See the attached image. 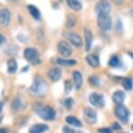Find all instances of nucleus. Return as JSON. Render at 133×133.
I'll return each instance as SVG.
<instances>
[{"label": "nucleus", "mask_w": 133, "mask_h": 133, "mask_svg": "<svg viewBox=\"0 0 133 133\" xmlns=\"http://www.w3.org/2000/svg\"><path fill=\"white\" fill-rule=\"evenodd\" d=\"M29 93L33 96H42L47 91V85L44 79L41 77L36 76L34 79V81L32 85L29 88Z\"/></svg>", "instance_id": "obj_1"}, {"label": "nucleus", "mask_w": 133, "mask_h": 133, "mask_svg": "<svg viewBox=\"0 0 133 133\" xmlns=\"http://www.w3.org/2000/svg\"><path fill=\"white\" fill-rule=\"evenodd\" d=\"M36 113L39 117L45 121H51L56 117V112L50 106H40L36 110Z\"/></svg>", "instance_id": "obj_2"}, {"label": "nucleus", "mask_w": 133, "mask_h": 133, "mask_svg": "<svg viewBox=\"0 0 133 133\" xmlns=\"http://www.w3.org/2000/svg\"><path fill=\"white\" fill-rule=\"evenodd\" d=\"M115 114L120 122L125 124L128 123L130 113H129L128 109L123 105H116V106L115 108Z\"/></svg>", "instance_id": "obj_3"}, {"label": "nucleus", "mask_w": 133, "mask_h": 133, "mask_svg": "<svg viewBox=\"0 0 133 133\" xmlns=\"http://www.w3.org/2000/svg\"><path fill=\"white\" fill-rule=\"evenodd\" d=\"M39 55L40 54L38 52V50H36L34 48H28L24 50V57L29 63L36 64L40 63L39 60Z\"/></svg>", "instance_id": "obj_4"}, {"label": "nucleus", "mask_w": 133, "mask_h": 133, "mask_svg": "<svg viewBox=\"0 0 133 133\" xmlns=\"http://www.w3.org/2000/svg\"><path fill=\"white\" fill-rule=\"evenodd\" d=\"M89 101L94 107L101 109L105 106V98L104 96L99 93L93 92L89 96Z\"/></svg>", "instance_id": "obj_5"}, {"label": "nucleus", "mask_w": 133, "mask_h": 133, "mask_svg": "<svg viewBox=\"0 0 133 133\" xmlns=\"http://www.w3.org/2000/svg\"><path fill=\"white\" fill-rule=\"evenodd\" d=\"M83 119L88 124H94L97 123L98 114L96 110H94L91 107H85L83 109Z\"/></svg>", "instance_id": "obj_6"}, {"label": "nucleus", "mask_w": 133, "mask_h": 133, "mask_svg": "<svg viewBox=\"0 0 133 133\" xmlns=\"http://www.w3.org/2000/svg\"><path fill=\"white\" fill-rule=\"evenodd\" d=\"M111 10H112V7H111L110 3L108 0H99L95 7V11L97 12L98 14L109 15V14L111 13Z\"/></svg>", "instance_id": "obj_7"}, {"label": "nucleus", "mask_w": 133, "mask_h": 133, "mask_svg": "<svg viewBox=\"0 0 133 133\" xmlns=\"http://www.w3.org/2000/svg\"><path fill=\"white\" fill-rule=\"evenodd\" d=\"M98 25L103 31H108L112 28L111 17L107 14H98Z\"/></svg>", "instance_id": "obj_8"}, {"label": "nucleus", "mask_w": 133, "mask_h": 133, "mask_svg": "<svg viewBox=\"0 0 133 133\" xmlns=\"http://www.w3.org/2000/svg\"><path fill=\"white\" fill-rule=\"evenodd\" d=\"M58 51L59 53L61 54L62 56L64 57H68L72 55V52H73V49L71 48L69 44L66 41H59L58 43Z\"/></svg>", "instance_id": "obj_9"}, {"label": "nucleus", "mask_w": 133, "mask_h": 133, "mask_svg": "<svg viewBox=\"0 0 133 133\" xmlns=\"http://www.w3.org/2000/svg\"><path fill=\"white\" fill-rule=\"evenodd\" d=\"M65 37L66 38V39L68 40L71 44H73L74 46L77 47V48H80L83 45V40L82 38L78 35L76 32H68L66 34H65Z\"/></svg>", "instance_id": "obj_10"}, {"label": "nucleus", "mask_w": 133, "mask_h": 133, "mask_svg": "<svg viewBox=\"0 0 133 133\" xmlns=\"http://www.w3.org/2000/svg\"><path fill=\"white\" fill-rule=\"evenodd\" d=\"M11 19V13L7 8H4L0 11V25L3 27H7L9 25Z\"/></svg>", "instance_id": "obj_11"}, {"label": "nucleus", "mask_w": 133, "mask_h": 133, "mask_svg": "<svg viewBox=\"0 0 133 133\" xmlns=\"http://www.w3.org/2000/svg\"><path fill=\"white\" fill-rule=\"evenodd\" d=\"M61 69L59 67H53L49 70L48 72V78L50 79L51 81L56 82L61 78Z\"/></svg>", "instance_id": "obj_12"}, {"label": "nucleus", "mask_w": 133, "mask_h": 133, "mask_svg": "<svg viewBox=\"0 0 133 133\" xmlns=\"http://www.w3.org/2000/svg\"><path fill=\"white\" fill-rule=\"evenodd\" d=\"M73 81H74V86L76 87V89L77 90H79V89L82 88L83 82L82 73L77 72V71L73 72Z\"/></svg>", "instance_id": "obj_13"}, {"label": "nucleus", "mask_w": 133, "mask_h": 133, "mask_svg": "<svg viewBox=\"0 0 133 133\" xmlns=\"http://www.w3.org/2000/svg\"><path fill=\"white\" fill-rule=\"evenodd\" d=\"M125 93L122 90H116L113 93L112 99L115 104L116 105H123V103L125 100Z\"/></svg>", "instance_id": "obj_14"}, {"label": "nucleus", "mask_w": 133, "mask_h": 133, "mask_svg": "<svg viewBox=\"0 0 133 133\" xmlns=\"http://www.w3.org/2000/svg\"><path fill=\"white\" fill-rule=\"evenodd\" d=\"M86 61L89 65L93 68H97L99 66V57L95 54H90L86 56Z\"/></svg>", "instance_id": "obj_15"}, {"label": "nucleus", "mask_w": 133, "mask_h": 133, "mask_svg": "<svg viewBox=\"0 0 133 133\" xmlns=\"http://www.w3.org/2000/svg\"><path fill=\"white\" fill-rule=\"evenodd\" d=\"M84 38H85V50L89 51L91 48L92 40H93L92 33L89 29H84Z\"/></svg>", "instance_id": "obj_16"}, {"label": "nucleus", "mask_w": 133, "mask_h": 133, "mask_svg": "<svg viewBox=\"0 0 133 133\" xmlns=\"http://www.w3.org/2000/svg\"><path fill=\"white\" fill-rule=\"evenodd\" d=\"M49 130L48 126L46 124H43V123H38L35 124L30 128L29 130V133H44L47 131Z\"/></svg>", "instance_id": "obj_17"}, {"label": "nucleus", "mask_w": 133, "mask_h": 133, "mask_svg": "<svg viewBox=\"0 0 133 133\" xmlns=\"http://www.w3.org/2000/svg\"><path fill=\"white\" fill-rule=\"evenodd\" d=\"M65 121L68 124H69V125H71V126H74V127H76V128H80L83 126V123H81L80 120L77 119V118L75 116H72V115L66 116Z\"/></svg>", "instance_id": "obj_18"}, {"label": "nucleus", "mask_w": 133, "mask_h": 133, "mask_svg": "<svg viewBox=\"0 0 133 133\" xmlns=\"http://www.w3.org/2000/svg\"><path fill=\"white\" fill-rule=\"evenodd\" d=\"M28 10H29L30 15L33 17L35 20H41V13H40L39 9L36 7L34 5H29L28 6Z\"/></svg>", "instance_id": "obj_19"}, {"label": "nucleus", "mask_w": 133, "mask_h": 133, "mask_svg": "<svg viewBox=\"0 0 133 133\" xmlns=\"http://www.w3.org/2000/svg\"><path fill=\"white\" fill-rule=\"evenodd\" d=\"M68 7L74 11H80L82 9V4L79 0H66Z\"/></svg>", "instance_id": "obj_20"}, {"label": "nucleus", "mask_w": 133, "mask_h": 133, "mask_svg": "<svg viewBox=\"0 0 133 133\" xmlns=\"http://www.w3.org/2000/svg\"><path fill=\"white\" fill-rule=\"evenodd\" d=\"M7 69H8V72L11 74L14 73L16 72L17 69H18V64H17V62L15 59L11 58L8 60L7 62Z\"/></svg>", "instance_id": "obj_21"}, {"label": "nucleus", "mask_w": 133, "mask_h": 133, "mask_svg": "<svg viewBox=\"0 0 133 133\" xmlns=\"http://www.w3.org/2000/svg\"><path fill=\"white\" fill-rule=\"evenodd\" d=\"M57 63L62 66H72L76 64V60L72 59H63V58H58L57 59Z\"/></svg>", "instance_id": "obj_22"}, {"label": "nucleus", "mask_w": 133, "mask_h": 133, "mask_svg": "<svg viewBox=\"0 0 133 133\" xmlns=\"http://www.w3.org/2000/svg\"><path fill=\"white\" fill-rule=\"evenodd\" d=\"M122 85H123V87L124 88L125 90L130 91L133 89V80L130 78H125L123 80Z\"/></svg>", "instance_id": "obj_23"}, {"label": "nucleus", "mask_w": 133, "mask_h": 133, "mask_svg": "<svg viewBox=\"0 0 133 133\" xmlns=\"http://www.w3.org/2000/svg\"><path fill=\"white\" fill-rule=\"evenodd\" d=\"M76 17L69 14L66 17V28H72L76 25Z\"/></svg>", "instance_id": "obj_24"}, {"label": "nucleus", "mask_w": 133, "mask_h": 133, "mask_svg": "<svg viewBox=\"0 0 133 133\" xmlns=\"http://www.w3.org/2000/svg\"><path fill=\"white\" fill-rule=\"evenodd\" d=\"M109 66H111V67L113 68H116V67H119L120 64H121V61H120V58L116 55H114L110 58L109 60Z\"/></svg>", "instance_id": "obj_25"}, {"label": "nucleus", "mask_w": 133, "mask_h": 133, "mask_svg": "<svg viewBox=\"0 0 133 133\" xmlns=\"http://www.w3.org/2000/svg\"><path fill=\"white\" fill-rule=\"evenodd\" d=\"M23 107H24V104L21 102V100L20 98H16V99L14 101V103H12V108H14L15 111L20 110V109L23 108Z\"/></svg>", "instance_id": "obj_26"}, {"label": "nucleus", "mask_w": 133, "mask_h": 133, "mask_svg": "<svg viewBox=\"0 0 133 133\" xmlns=\"http://www.w3.org/2000/svg\"><path fill=\"white\" fill-rule=\"evenodd\" d=\"M73 89V85L71 83L70 80H66L65 83H64V89H65V93L66 94H68L70 93Z\"/></svg>", "instance_id": "obj_27"}, {"label": "nucleus", "mask_w": 133, "mask_h": 133, "mask_svg": "<svg viewBox=\"0 0 133 133\" xmlns=\"http://www.w3.org/2000/svg\"><path fill=\"white\" fill-rule=\"evenodd\" d=\"M90 82H91V84L92 86H95V87H98V86L100 85V80L98 78V77L96 76H91V78H90Z\"/></svg>", "instance_id": "obj_28"}, {"label": "nucleus", "mask_w": 133, "mask_h": 133, "mask_svg": "<svg viewBox=\"0 0 133 133\" xmlns=\"http://www.w3.org/2000/svg\"><path fill=\"white\" fill-rule=\"evenodd\" d=\"M115 30H116V32L119 34L123 33V23H122L121 20H117L116 21V24H115Z\"/></svg>", "instance_id": "obj_29"}, {"label": "nucleus", "mask_w": 133, "mask_h": 133, "mask_svg": "<svg viewBox=\"0 0 133 133\" xmlns=\"http://www.w3.org/2000/svg\"><path fill=\"white\" fill-rule=\"evenodd\" d=\"M63 103H64V106H65L68 109L71 108L73 106V104H74V102H73V100L71 98H68V99H66Z\"/></svg>", "instance_id": "obj_30"}, {"label": "nucleus", "mask_w": 133, "mask_h": 133, "mask_svg": "<svg viewBox=\"0 0 133 133\" xmlns=\"http://www.w3.org/2000/svg\"><path fill=\"white\" fill-rule=\"evenodd\" d=\"M62 133H76L75 131V130H73L70 127H68V126H65L62 129Z\"/></svg>", "instance_id": "obj_31"}, {"label": "nucleus", "mask_w": 133, "mask_h": 133, "mask_svg": "<svg viewBox=\"0 0 133 133\" xmlns=\"http://www.w3.org/2000/svg\"><path fill=\"white\" fill-rule=\"evenodd\" d=\"M98 132L99 133H111L110 130L108 128H103V129H99L98 130Z\"/></svg>", "instance_id": "obj_32"}, {"label": "nucleus", "mask_w": 133, "mask_h": 133, "mask_svg": "<svg viewBox=\"0 0 133 133\" xmlns=\"http://www.w3.org/2000/svg\"><path fill=\"white\" fill-rule=\"evenodd\" d=\"M113 128L115 129V130H120L122 129V127L120 126V124L117 123H115L113 124Z\"/></svg>", "instance_id": "obj_33"}, {"label": "nucleus", "mask_w": 133, "mask_h": 133, "mask_svg": "<svg viewBox=\"0 0 133 133\" xmlns=\"http://www.w3.org/2000/svg\"><path fill=\"white\" fill-rule=\"evenodd\" d=\"M5 41V37L4 35H2L1 33H0V45L3 44L4 42Z\"/></svg>", "instance_id": "obj_34"}, {"label": "nucleus", "mask_w": 133, "mask_h": 133, "mask_svg": "<svg viewBox=\"0 0 133 133\" xmlns=\"http://www.w3.org/2000/svg\"><path fill=\"white\" fill-rule=\"evenodd\" d=\"M0 133H8V132L5 129H0Z\"/></svg>", "instance_id": "obj_35"}, {"label": "nucleus", "mask_w": 133, "mask_h": 133, "mask_svg": "<svg viewBox=\"0 0 133 133\" xmlns=\"http://www.w3.org/2000/svg\"><path fill=\"white\" fill-rule=\"evenodd\" d=\"M115 2H117L118 4H122L123 2V0H115Z\"/></svg>", "instance_id": "obj_36"}, {"label": "nucleus", "mask_w": 133, "mask_h": 133, "mask_svg": "<svg viewBox=\"0 0 133 133\" xmlns=\"http://www.w3.org/2000/svg\"><path fill=\"white\" fill-rule=\"evenodd\" d=\"M130 15H132V16H133V9L130 10Z\"/></svg>", "instance_id": "obj_37"}, {"label": "nucleus", "mask_w": 133, "mask_h": 133, "mask_svg": "<svg viewBox=\"0 0 133 133\" xmlns=\"http://www.w3.org/2000/svg\"><path fill=\"white\" fill-rule=\"evenodd\" d=\"M130 57H132L133 58V53H130Z\"/></svg>", "instance_id": "obj_38"}, {"label": "nucleus", "mask_w": 133, "mask_h": 133, "mask_svg": "<svg viewBox=\"0 0 133 133\" xmlns=\"http://www.w3.org/2000/svg\"><path fill=\"white\" fill-rule=\"evenodd\" d=\"M1 111H2V105L0 104V113H1Z\"/></svg>", "instance_id": "obj_39"}, {"label": "nucleus", "mask_w": 133, "mask_h": 133, "mask_svg": "<svg viewBox=\"0 0 133 133\" xmlns=\"http://www.w3.org/2000/svg\"><path fill=\"white\" fill-rule=\"evenodd\" d=\"M117 133H128V132H117Z\"/></svg>", "instance_id": "obj_40"}, {"label": "nucleus", "mask_w": 133, "mask_h": 133, "mask_svg": "<svg viewBox=\"0 0 133 133\" xmlns=\"http://www.w3.org/2000/svg\"><path fill=\"white\" fill-rule=\"evenodd\" d=\"M76 133H83V132H80V131H78V132H76Z\"/></svg>", "instance_id": "obj_41"}, {"label": "nucleus", "mask_w": 133, "mask_h": 133, "mask_svg": "<svg viewBox=\"0 0 133 133\" xmlns=\"http://www.w3.org/2000/svg\"><path fill=\"white\" fill-rule=\"evenodd\" d=\"M132 129H133V126H132Z\"/></svg>", "instance_id": "obj_42"}]
</instances>
